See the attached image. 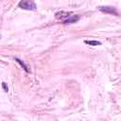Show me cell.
Listing matches in <instances>:
<instances>
[{
  "instance_id": "6da1fadb",
  "label": "cell",
  "mask_w": 121,
  "mask_h": 121,
  "mask_svg": "<svg viewBox=\"0 0 121 121\" xmlns=\"http://www.w3.org/2000/svg\"><path fill=\"white\" fill-rule=\"evenodd\" d=\"M19 8L26 10H36L37 6L33 0H21L19 2Z\"/></svg>"
},
{
  "instance_id": "7a4b0ae2",
  "label": "cell",
  "mask_w": 121,
  "mask_h": 121,
  "mask_svg": "<svg viewBox=\"0 0 121 121\" xmlns=\"http://www.w3.org/2000/svg\"><path fill=\"white\" fill-rule=\"evenodd\" d=\"M98 9L102 12L109 13V14H113V15H118V12L115 8L110 7V6H104V7H98Z\"/></svg>"
},
{
  "instance_id": "3957f363",
  "label": "cell",
  "mask_w": 121,
  "mask_h": 121,
  "mask_svg": "<svg viewBox=\"0 0 121 121\" xmlns=\"http://www.w3.org/2000/svg\"><path fill=\"white\" fill-rule=\"evenodd\" d=\"M70 14L71 12H67V11H59L55 14L56 18L59 19V20H62V21H65L66 19H68L70 17Z\"/></svg>"
},
{
  "instance_id": "277c9868",
  "label": "cell",
  "mask_w": 121,
  "mask_h": 121,
  "mask_svg": "<svg viewBox=\"0 0 121 121\" xmlns=\"http://www.w3.org/2000/svg\"><path fill=\"white\" fill-rule=\"evenodd\" d=\"M79 20V16L78 15H73V16H70L68 19H66L65 21H63V23L65 25H68V24H74L76 22H78Z\"/></svg>"
},
{
  "instance_id": "5b68a950",
  "label": "cell",
  "mask_w": 121,
  "mask_h": 121,
  "mask_svg": "<svg viewBox=\"0 0 121 121\" xmlns=\"http://www.w3.org/2000/svg\"><path fill=\"white\" fill-rule=\"evenodd\" d=\"M85 43L93 45V46H95V45H100L101 42H98V41H85Z\"/></svg>"
},
{
  "instance_id": "8992f818",
  "label": "cell",
  "mask_w": 121,
  "mask_h": 121,
  "mask_svg": "<svg viewBox=\"0 0 121 121\" xmlns=\"http://www.w3.org/2000/svg\"><path fill=\"white\" fill-rule=\"evenodd\" d=\"M15 60H16V61H17V62H18V63H19V64H20V65H21V66L24 68V70H25V71H26V72H29V70H28L27 66H26V64H25V63H24V62H23L21 60H19V59L15 58Z\"/></svg>"
},
{
  "instance_id": "52a82bcc",
  "label": "cell",
  "mask_w": 121,
  "mask_h": 121,
  "mask_svg": "<svg viewBox=\"0 0 121 121\" xmlns=\"http://www.w3.org/2000/svg\"><path fill=\"white\" fill-rule=\"evenodd\" d=\"M2 87H3V89H4V91H5V92H8V91H9V89H8V87H7V85H6V83H5V82H3V83H2Z\"/></svg>"
}]
</instances>
